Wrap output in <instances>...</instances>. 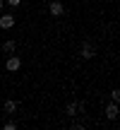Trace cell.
<instances>
[{
	"label": "cell",
	"instance_id": "cell-1",
	"mask_svg": "<svg viewBox=\"0 0 120 130\" xmlns=\"http://www.w3.org/2000/svg\"><path fill=\"white\" fill-rule=\"evenodd\" d=\"M79 56H82L84 60H91V58L96 56V48L91 46V41H82V48H79Z\"/></svg>",
	"mask_w": 120,
	"mask_h": 130
},
{
	"label": "cell",
	"instance_id": "cell-2",
	"mask_svg": "<svg viewBox=\"0 0 120 130\" xmlns=\"http://www.w3.org/2000/svg\"><path fill=\"white\" fill-rule=\"evenodd\" d=\"M65 111H67V116H70V118H74L79 111H84V101H70L67 106H65Z\"/></svg>",
	"mask_w": 120,
	"mask_h": 130
},
{
	"label": "cell",
	"instance_id": "cell-3",
	"mask_svg": "<svg viewBox=\"0 0 120 130\" xmlns=\"http://www.w3.org/2000/svg\"><path fill=\"white\" fill-rule=\"evenodd\" d=\"M48 12H51L53 17H63L65 14V5L60 3V0H53V3L48 5Z\"/></svg>",
	"mask_w": 120,
	"mask_h": 130
},
{
	"label": "cell",
	"instance_id": "cell-4",
	"mask_svg": "<svg viewBox=\"0 0 120 130\" xmlns=\"http://www.w3.org/2000/svg\"><path fill=\"white\" fill-rule=\"evenodd\" d=\"M118 104L115 101H111V104H108V106H106V118H111V121H115V118H118Z\"/></svg>",
	"mask_w": 120,
	"mask_h": 130
},
{
	"label": "cell",
	"instance_id": "cell-5",
	"mask_svg": "<svg viewBox=\"0 0 120 130\" xmlns=\"http://www.w3.org/2000/svg\"><path fill=\"white\" fill-rule=\"evenodd\" d=\"M19 65H22V60H19L17 56H12V58H7V63H5V68H7L10 72H14V70H19Z\"/></svg>",
	"mask_w": 120,
	"mask_h": 130
},
{
	"label": "cell",
	"instance_id": "cell-6",
	"mask_svg": "<svg viewBox=\"0 0 120 130\" xmlns=\"http://www.w3.org/2000/svg\"><path fill=\"white\" fill-rule=\"evenodd\" d=\"M0 27L3 29H12L14 27V17L12 14H3V17H0Z\"/></svg>",
	"mask_w": 120,
	"mask_h": 130
},
{
	"label": "cell",
	"instance_id": "cell-7",
	"mask_svg": "<svg viewBox=\"0 0 120 130\" xmlns=\"http://www.w3.org/2000/svg\"><path fill=\"white\" fill-rule=\"evenodd\" d=\"M3 108H5V113H14V111H17V101H12V99H7V101L3 104Z\"/></svg>",
	"mask_w": 120,
	"mask_h": 130
},
{
	"label": "cell",
	"instance_id": "cell-8",
	"mask_svg": "<svg viewBox=\"0 0 120 130\" xmlns=\"http://www.w3.org/2000/svg\"><path fill=\"white\" fill-rule=\"evenodd\" d=\"M3 51L12 53V51H14V41H5V43H3Z\"/></svg>",
	"mask_w": 120,
	"mask_h": 130
},
{
	"label": "cell",
	"instance_id": "cell-9",
	"mask_svg": "<svg viewBox=\"0 0 120 130\" xmlns=\"http://www.w3.org/2000/svg\"><path fill=\"white\" fill-rule=\"evenodd\" d=\"M111 101L120 104V89H113V92H111Z\"/></svg>",
	"mask_w": 120,
	"mask_h": 130
},
{
	"label": "cell",
	"instance_id": "cell-10",
	"mask_svg": "<svg viewBox=\"0 0 120 130\" xmlns=\"http://www.w3.org/2000/svg\"><path fill=\"white\" fill-rule=\"evenodd\" d=\"M5 130H17V123H12V121H7V123H5Z\"/></svg>",
	"mask_w": 120,
	"mask_h": 130
},
{
	"label": "cell",
	"instance_id": "cell-11",
	"mask_svg": "<svg viewBox=\"0 0 120 130\" xmlns=\"http://www.w3.org/2000/svg\"><path fill=\"white\" fill-rule=\"evenodd\" d=\"M19 3H22V0H7V5H12V7H17Z\"/></svg>",
	"mask_w": 120,
	"mask_h": 130
},
{
	"label": "cell",
	"instance_id": "cell-12",
	"mask_svg": "<svg viewBox=\"0 0 120 130\" xmlns=\"http://www.w3.org/2000/svg\"><path fill=\"white\" fill-rule=\"evenodd\" d=\"M0 10H3V0H0Z\"/></svg>",
	"mask_w": 120,
	"mask_h": 130
}]
</instances>
